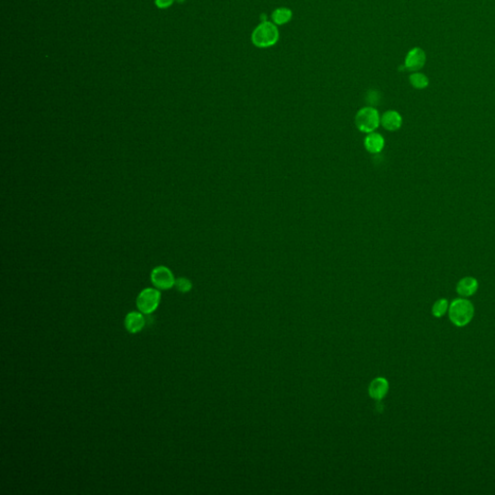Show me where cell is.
I'll use <instances>...</instances> for the list:
<instances>
[{"mask_svg": "<svg viewBox=\"0 0 495 495\" xmlns=\"http://www.w3.org/2000/svg\"><path fill=\"white\" fill-rule=\"evenodd\" d=\"M449 318L457 327H464L474 317V306L465 298L453 300L449 306Z\"/></svg>", "mask_w": 495, "mask_h": 495, "instance_id": "1", "label": "cell"}, {"mask_svg": "<svg viewBox=\"0 0 495 495\" xmlns=\"http://www.w3.org/2000/svg\"><path fill=\"white\" fill-rule=\"evenodd\" d=\"M280 38L278 27L271 21H263L253 29L252 43L256 47H270L277 44Z\"/></svg>", "mask_w": 495, "mask_h": 495, "instance_id": "2", "label": "cell"}, {"mask_svg": "<svg viewBox=\"0 0 495 495\" xmlns=\"http://www.w3.org/2000/svg\"><path fill=\"white\" fill-rule=\"evenodd\" d=\"M355 124L359 131L373 133L380 125L379 112L374 107H364L356 113Z\"/></svg>", "mask_w": 495, "mask_h": 495, "instance_id": "3", "label": "cell"}, {"mask_svg": "<svg viewBox=\"0 0 495 495\" xmlns=\"http://www.w3.org/2000/svg\"><path fill=\"white\" fill-rule=\"evenodd\" d=\"M161 297V292L158 289H144L137 298V307L143 315H150L159 307Z\"/></svg>", "mask_w": 495, "mask_h": 495, "instance_id": "4", "label": "cell"}, {"mask_svg": "<svg viewBox=\"0 0 495 495\" xmlns=\"http://www.w3.org/2000/svg\"><path fill=\"white\" fill-rule=\"evenodd\" d=\"M150 279L153 285L158 290H170L175 285V278L170 269L166 266H158L154 268L151 272Z\"/></svg>", "mask_w": 495, "mask_h": 495, "instance_id": "5", "label": "cell"}, {"mask_svg": "<svg viewBox=\"0 0 495 495\" xmlns=\"http://www.w3.org/2000/svg\"><path fill=\"white\" fill-rule=\"evenodd\" d=\"M426 54L420 47H414L405 57V68L410 72H416L422 69L426 63Z\"/></svg>", "mask_w": 495, "mask_h": 495, "instance_id": "6", "label": "cell"}, {"mask_svg": "<svg viewBox=\"0 0 495 495\" xmlns=\"http://www.w3.org/2000/svg\"><path fill=\"white\" fill-rule=\"evenodd\" d=\"M380 124L386 131H398L402 128V116L397 111H387L380 117Z\"/></svg>", "mask_w": 495, "mask_h": 495, "instance_id": "7", "label": "cell"}, {"mask_svg": "<svg viewBox=\"0 0 495 495\" xmlns=\"http://www.w3.org/2000/svg\"><path fill=\"white\" fill-rule=\"evenodd\" d=\"M478 289H479V282L477 279L474 277L467 276L458 280L456 290L459 296L466 298V297L473 296L478 291Z\"/></svg>", "mask_w": 495, "mask_h": 495, "instance_id": "8", "label": "cell"}, {"mask_svg": "<svg viewBox=\"0 0 495 495\" xmlns=\"http://www.w3.org/2000/svg\"><path fill=\"white\" fill-rule=\"evenodd\" d=\"M124 325L129 333L137 334L145 326V318L140 311H132L126 316Z\"/></svg>", "mask_w": 495, "mask_h": 495, "instance_id": "9", "label": "cell"}, {"mask_svg": "<svg viewBox=\"0 0 495 495\" xmlns=\"http://www.w3.org/2000/svg\"><path fill=\"white\" fill-rule=\"evenodd\" d=\"M366 150L372 154H378L383 150L385 146V140L378 133H370L364 140Z\"/></svg>", "mask_w": 495, "mask_h": 495, "instance_id": "10", "label": "cell"}, {"mask_svg": "<svg viewBox=\"0 0 495 495\" xmlns=\"http://www.w3.org/2000/svg\"><path fill=\"white\" fill-rule=\"evenodd\" d=\"M388 390H389L388 381L385 378L378 377L374 379L373 382L370 385L369 394L374 400L380 401L386 396Z\"/></svg>", "mask_w": 495, "mask_h": 495, "instance_id": "11", "label": "cell"}, {"mask_svg": "<svg viewBox=\"0 0 495 495\" xmlns=\"http://www.w3.org/2000/svg\"><path fill=\"white\" fill-rule=\"evenodd\" d=\"M272 20L276 25L286 24L292 19V11L286 7H280L273 11Z\"/></svg>", "mask_w": 495, "mask_h": 495, "instance_id": "12", "label": "cell"}, {"mask_svg": "<svg viewBox=\"0 0 495 495\" xmlns=\"http://www.w3.org/2000/svg\"><path fill=\"white\" fill-rule=\"evenodd\" d=\"M409 82L412 86L416 89H425L429 86V79L428 76L422 73H413L409 76Z\"/></svg>", "mask_w": 495, "mask_h": 495, "instance_id": "13", "label": "cell"}, {"mask_svg": "<svg viewBox=\"0 0 495 495\" xmlns=\"http://www.w3.org/2000/svg\"><path fill=\"white\" fill-rule=\"evenodd\" d=\"M449 306L450 305H449L448 300L445 299V298H441V299L437 300L433 304L432 308H431V312L435 318H441L448 311Z\"/></svg>", "mask_w": 495, "mask_h": 495, "instance_id": "14", "label": "cell"}, {"mask_svg": "<svg viewBox=\"0 0 495 495\" xmlns=\"http://www.w3.org/2000/svg\"><path fill=\"white\" fill-rule=\"evenodd\" d=\"M174 286L181 293H187L193 289V283L187 278L182 277V278H178L177 280H175V285Z\"/></svg>", "mask_w": 495, "mask_h": 495, "instance_id": "15", "label": "cell"}, {"mask_svg": "<svg viewBox=\"0 0 495 495\" xmlns=\"http://www.w3.org/2000/svg\"><path fill=\"white\" fill-rule=\"evenodd\" d=\"M380 100V95L377 92V91H370L368 93V97H367V102L368 103H371L372 106H376L378 102Z\"/></svg>", "mask_w": 495, "mask_h": 495, "instance_id": "16", "label": "cell"}, {"mask_svg": "<svg viewBox=\"0 0 495 495\" xmlns=\"http://www.w3.org/2000/svg\"><path fill=\"white\" fill-rule=\"evenodd\" d=\"M174 2V0H155V3L156 5L159 7V8H162V9H166L169 7L170 5H172V3Z\"/></svg>", "mask_w": 495, "mask_h": 495, "instance_id": "17", "label": "cell"}]
</instances>
